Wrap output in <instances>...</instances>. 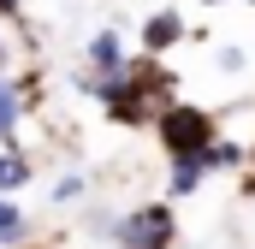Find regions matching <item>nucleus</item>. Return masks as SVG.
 <instances>
[{
  "label": "nucleus",
  "mask_w": 255,
  "mask_h": 249,
  "mask_svg": "<svg viewBox=\"0 0 255 249\" xmlns=\"http://www.w3.org/2000/svg\"><path fill=\"white\" fill-rule=\"evenodd\" d=\"M154 142L166 148V154H202L214 136H220V113L214 107H202V101H190V95H172L160 113H154Z\"/></svg>",
  "instance_id": "f257e3e1"
},
{
  "label": "nucleus",
  "mask_w": 255,
  "mask_h": 249,
  "mask_svg": "<svg viewBox=\"0 0 255 249\" xmlns=\"http://www.w3.org/2000/svg\"><path fill=\"white\" fill-rule=\"evenodd\" d=\"M113 249H178V202L154 196V202L119 208V238H113Z\"/></svg>",
  "instance_id": "f03ea898"
},
{
  "label": "nucleus",
  "mask_w": 255,
  "mask_h": 249,
  "mask_svg": "<svg viewBox=\"0 0 255 249\" xmlns=\"http://www.w3.org/2000/svg\"><path fill=\"white\" fill-rule=\"evenodd\" d=\"M36 101H42V71L36 65H18L12 77H0V142H18Z\"/></svg>",
  "instance_id": "7ed1b4c3"
},
{
  "label": "nucleus",
  "mask_w": 255,
  "mask_h": 249,
  "mask_svg": "<svg viewBox=\"0 0 255 249\" xmlns=\"http://www.w3.org/2000/svg\"><path fill=\"white\" fill-rule=\"evenodd\" d=\"M125 77H130V89H136V95H142L154 113H160L172 95H184V77L172 71V60H160V54H136V48H130Z\"/></svg>",
  "instance_id": "20e7f679"
},
{
  "label": "nucleus",
  "mask_w": 255,
  "mask_h": 249,
  "mask_svg": "<svg viewBox=\"0 0 255 249\" xmlns=\"http://www.w3.org/2000/svg\"><path fill=\"white\" fill-rule=\"evenodd\" d=\"M184 42H190L184 6H172V0H154V12L136 24V54H160V60H172Z\"/></svg>",
  "instance_id": "39448f33"
},
{
  "label": "nucleus",
  "mask_w": 255,
  "mask_h": 249,
  "mask_svg": "<svg viewBox=\"0 0 255 249\" xmlns=\"http://www.w3.org/2000/svg\"><path fill=\"white\" fill-rule=\"evenodd\" d=\"M130 60V42L119 24H101V30H89V42H83V71H125Z\"/></svg>",
  "instance_id": "423d86ee"
},
{
  "label": "nucleus",
  "mask_w": 255,
  "mask_h": 249,
  "mask_svg": "<svg viewBox=\"0 0 255 249\" xmlns=\"http://www.w3.org/2000/svg\"><path fill=\"white\" fill-rule=\"evenodd\" d=\"M101 119L119 124V130H148V124H154V107L130 89V77H125V83H119V95H113V101H101Z\"/></svg>",
  "instance_id": "0eeeda50"
},
{
  "label": "nucleus",
  "mask_w": 255,
  "mask_h": 249,
  "mask_svg": "<svg viewBox=\"0 0 255 249\" xmlns=\"http://www.w3.org/2000/svg\"><path fill=\"white\" fill-rule=\"evenodd\" d=\"M202 184H208L202 154H166V202H184V196H196Z\"/></svg>",
  "instance_id": "6e6552de"
},
{
  "label": "nucleus",
  "mask_w": 255,
  "mask_h": 249,
  "mask_svg": "<svg viewBox=\"0 0 255 249\" xmlns=\"http://www.w3.org/2000/svg\"><path fill=\"white\" fill-rule=\"evenodd\" d=\"M202 166H208V178H214V172H244V166H255V160H250V142H238V136L220 130V136L202 148Z\"/></svg>",
  "instance_id": "1a4fd4ad"
},
{
  "label": "nucleus",
  "mask_w": 255,
  "mask_h": 249,
  "mask_svg": "<svg viewBox=\"0 0 255 249\" xmlns=\"http://www.w3.org/2000/svg\"><path fill=\"white\" fill-rule=\"evenodd\" d=\"M36 184V160L18 148V142H0V196H18V190Z\"/></svg>",
  "instance_id": "9d476101"
},
{
  "label": "nucleus",
  "mask_w": 255,
  "mask_h": 249,
  "mask_svg": "<svg viewBox=\"0 0 255 249\" xmlns=\"http://www.w3.org/2000/svg\"><path fill=\"white\" fill-rule=\"evenodd\" d=\"M24 238H36V232H30V214H24V202H18V196H0V249L24 244Z\"/></svg>",
  "instance_id": "9b49d317"
},
{
  "label": "nucleus",
  "mask_w": 255,
  "mask_h": 249,
  "mask_svg": "<svg viewBox=\"0 0 255 249\" xmlns=\"http://www.w3.org/2000/svg\"><path fill=\"white\" fill-rule=\"evenodd\" d=\"M83 238L113 249V238H119V208H83Z\"/></svg>",
  "instance_id": "f8f14e48"
},
{
  "label": "nucleus",
  "mask_w": 255,
  "mask_h": 249,
  "mask_svg": "<svg viewBox=\"0 0 255 249\" xmlns=\"http://www.w3.org/2000/svg\"><path fill=\"white\" fill-rule=\"evenodd\" d=\"M89 196V172H60L54 184H48V202L54 208H71V202H83Z\"/></svg>",
  "instance_id": "ddd939ff"
},
{
  "label": "nucleus",
  "mask_w": 255,
  "mask_h": 249,
  "mask_svg": "<svg viewBox=\"0 0 255 249\" xmlns=\"http://www.w3.org/2000/svg\"><path fill=\"white\" fill-rule=\"evenodd\" d=\"M214 65H220V77H244V65H250V54H244L238 42H226V48L214 54Z\"/></svg>",
  "instance_id": "4468645a"
},
{
  "label": "nucleus",
  "mask_w": 255,
  "mask_h": 249,
  "mask_svg": "<svg viewBox=\"0 0 255 249\" xmlns=\"http://www.w3.org/2000/svg\"><path fill=\"white\" fill-rule=\"evenodd\" d=\"M12 71H18V36L0 24V77H12Z\"/></svg>",
  "instance_id": "2eb2a0df"
},
{
  "label": "nucleus",
  "mask_w": 255,
  "mask_h": 249,
  "mask_svg": "<svg viewBox=\"0 0 255 249\" xmlns=\"http://www.w3.org/2000/svg\"><path fill=\"white\" fill-rule=\"evenodd\" d=\"M0 24L6 30H24V0H0Z\"/></svg>",
  "instance_id": "dca6fc26"
},
{
  "label": "nucleus",
  "mask_w": 255,
  "mask_h": 249,
  "mask_svg": "<svg viewBox=\"0 0 255 249\" xmlns=\"http://www.w3.org/2000/svg\"><path fill=\"white\" fill-rule=\"evenodd\" d=\"M12 249H54V244H42V238H24V244H12Z\"/></svg>",
  "instance_id": "f3484780"
},
{
  "label": "nucleus",
  "mask_w": 255,
  "mask_h": 249,
  "mask_svg": "<svg viewBox=\"0 0 255 249\" xmlns=\"http://www.w3.org/2000/svg\"><path fill=\"white\" fill-rule=\"evenodd\" d=\"M196 6H208V12H214V6H232V0H196Z\"/></svg>",
  "instance_id": "a211bd4d"
},
{
  "label": "nucleus",
  "mask_w": 255,
  "mask_h": 249,
  "mask_svg": "<svg viewBox=\"0 0 255 249\" xmlns=\"http://www.w3.org/2000/svg\"><path fill=\"white\" fill-rule=\"evenodd\" d=\"M238 6H255V0H238Z\"/></svg>",
  "instance_id": "6ab92c4d"
},
{
  "label": "nucleus",
  "mask_w": 255,
  "mask_h": 249,
  "mask_svg": "<svg viewBox=\"0 0 255 249\" xmlns=\"http://www.w3.org/2000/svg\"><path fill=\"white\" fill-rule=\"evenodd\" d=\"M250 190H255V178H250Z\"/></svg>",
  "instance_id": "aec40b11"
}]
</instances>
